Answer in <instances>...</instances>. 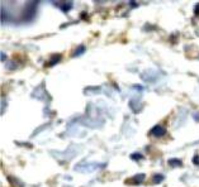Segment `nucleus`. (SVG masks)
Segmentation results:
<instances>
[{"mask_svg": "<svg viewBox=\"0 0 199 187\" xmlns=\"http://www.w3.org/2000/svg\"><path fill=\"white\" fill-rule=\"evenodd\" d=\"M37 5H38L37 1H27L26 4H24L23 13H22V15H20L22 22H27V23L32 22V19L34 18V15H36Z\"/></svg>", "mask_w": 199, "mask_h": 187, "instance_id": "nucleus-1", "label": "nucleus"}, {"mask_svg": "<svg viewBox=\"0 0 199 187\" xmlns=\"http://www.w3.org/2000/svg\"><path fill=\"white\" fill-rule=\"evenodd\" d=\"M104 164L103 163H88V162H80L74 167L75 171L78 172H94L98 171V169L103 168Z\"/></svg>", "mask_w": 199, "mask_h": 187, "instance_id": "nucleus-2", "label": "nucleus"}, {"mask_svg": "<svg viewBox=\"0 0 199 187\" xmlns=\"http://www.w3.org/2000/svg\"><path fill=\"white\" fill-rule=\"evenodd\" d=\"M165 133H166V129L164 126H161V125H155L151 129V134L153 137H156V138L164 137V135H165Z\"/></svg>", "mask_w": 199, "mask_h": 187, "instance_id": "nucleus-3", "label": "nucleus"}, {"mask_svg": "<svg viewBox=\"0 0 199 187\" xmlns=\"http://www.w3.org/2000/svg\"><path fill=\"white\" fill-rule=\"evenodd\" d=\"M53 5H56V6H60V9L62 10L64 13H69L70 10L72 9V1H64V3H58V1H56V3H53Z\"/></svg>", "mask_w": 199, "mask_h": 187, "instance_id": "nucleus-4", "label": "nucleus"}, {"mask_svg": "<svg viewBox=\"0 0 199 187\" xmlns=\"http://www.w3.org/2000/svg\"><path fill=\"white\" fill-rule=\"evenodd\" d=\"M142 78H144V81H147V82H153L156 81V75H155V71H146L145 74H142Z\"/></svg>", "mask_w": 199, "mask_h": 187, "instance_id": "nucleus-5", "label": "nucleus"}, {"mask_svg": "<svg viewBox=\"0 0 199 187\" xmlns=\"http://www.w3.org/2000/svg\"><path fill=\"white\" fill-rule=\"evenodd\" d=\"M145 178H146V176L144 175V173H139V175L133 176L132 178L127 179V181H128V183H130V182H133V183H142V182L145 181Z\"/></svg>", "mask_w": 199, "mask_h": 187, "instance_id": "nucleus-6", "label": "nucleus"}, {"mask_svg": "<svg viewBox=\"0 0 199 187\" xmlns=\"http://www.w3.org/2000/svg\"><path fill=\"white\" fill-rule=\"evenodd\" d=\"M61 58H62L61 54H55V56H52V57H51V61L47 63V66L50 67V66H53V65H56V63H58Z\"/></svg>", "mask_w": 199, "mask_h": 187, "instance_id": "nucleus-7", "label": "nucleus"}, {"mask_svg": "<svg viewBox=\"0 0 199 187\" xmlns=\"http://www.w3.org/2000/svg\"><path fill=\"white\" fill-rule=\"evenodd\" d=\"M169 164L171 166V167H181V166H183V162L178 158H171V159H169Z\"/></svg>", "mask_w": 199, "mask_h": 187, "instance_id": "nucleus-8", "label": "nucleus"}, {"mask_svg": "<svg viewBox=\"0 0 199 187\" xmlns=\"http://www.w3.org/2000/svg\"><path fill=\"white\" fill-rule=\"evenodd\" d=\"M85 50H86L85 46H83V44H81V46H79L74 52H72V56H74V57H79L80 54H83L84 52H85Z\"/></svg>", "mask_w": 199, "mask_h": 187, "instance_id": "nucleus-9", "label": "nucleus"}, {"mask_svg": "<svg viewBox=\"0 0 199 187\" xmlns=\"http://www.w3.org/2000/svg\"><path fill=\"white\" fill-rule=\"evenodd\" d=\"M164 179H165L164 175H161V173H156V175H153V177H152V182L153 183H161Z\"/></svg>", "mask_w": 199, "mask_h": 187, "instance_id": "nucleus-10", "label": "nucleus"}, {"mask_svg": "<svg viewBox=\"0 0 199 187\" xmlns=\"http://www.w3.org/2000/svg\"><path fill=\"white\" fill-rule=\"evenodd\" d=\"M142 158H144V155L141 153H132L131 154V159H135V161H141Z\"/></svg>", "mask_w": 199, "mask_h": 187, "instance_id": "nucleus-11", "label": "nucleus"}, {"mask_svg": "<svg viewBox=\"0 0 199 187\" xmlns=\"http://www.w3.org/2000/svg\"><path fill=\"white\" fill-rule=\"evenodd\" d=\"M5 108H6V101L5 99H1V114L5 111Z\"/></svg>", "mask_w": 199, "mask_h": 187, "instance_id": "nucleus-12", "label": "nucleus"}, {"mask_svg": "<svg viewBox=\"0 0 199 187\" xmlns=\"http://www.w3.org/2000/svg\"><path fill=\"white\" fill-rule=\"evenodd\" d=\"M193 163L199 166V155H198V154H195L194 157H193Z\"/></svg>", "mask_w": 199, "mask_h": 187, "instance_id": "nucleus-13", "label": "nucleus"}, {"mask_svg": "<svg viewBox=\"0 0 199 187\" xmlns=\"http://www.w3.org/2000/svg\"><path fill=\"white\" fill-rule=\"evenodd\" d=\"M193 118L195 120H197V122H199V111H195L194 114H193Z\"/></svg>", "mask_w": 199, "mask_h": 187, "instance_id": "nucleus-14", "label": "nucleus"}, {"mask_svg": "<svg viewBox=\"0 0 199 187\" xmlns=\"http://www.w3.org/2000/svg\"><path fill=\"white\" fill-rule=\"evenodd\" d=\"M194 13H195V14H197V15H199V3L197 4V6H195V9H194Z\"/></svg>", "mask_w": 199, "mask_h": 187, "instance_id": "nucleus-15", "label": "nucleus"}, {"mask_svg": "<svg viewBox=\"0 0 199 187\" xmlns=\"http://www.w3.org/2000/svg\"><path fill=\"white\" fill-rule=\"evenodd\" d=\"M10 67L15 68V65H14V63H13V62H10V63H8V65H6V68H8V70H9V68H10Z\"/></svg>", "mask_w": 199, "mask_h": 187, "instance_id": "nucleus-16", "label": "nucleus"}, {"mask_svg": "<svg viewBox=\"0 0 199 187\" xmlns=\"http://www.w3.org/2000/svg\"><path fill=\"white\" fill-rule=\"evenodd\" d=\"M0 57H1V61H6V54L5 53H3V52H1V56H0Z\"/></svg>", "mask_w": 199, "mask_h": 187, "instance_id": "nucleus-17", "label": "nucleus"}, {"mask_svg": "<svg viewBox=\"0 0 199 187\" xmlns=\"http://www.w3.org/2000/svg\"><path fill=\"white\" fill-rule=\"evenodd\" d=\"M130 5H131V6H137V3H135V1H131V3H130Z\"/></svg>", "mask_w": 199, "mask_h": 187, "instance_id": "nucleus-18", "label": "nucleus"}]
</instances>
